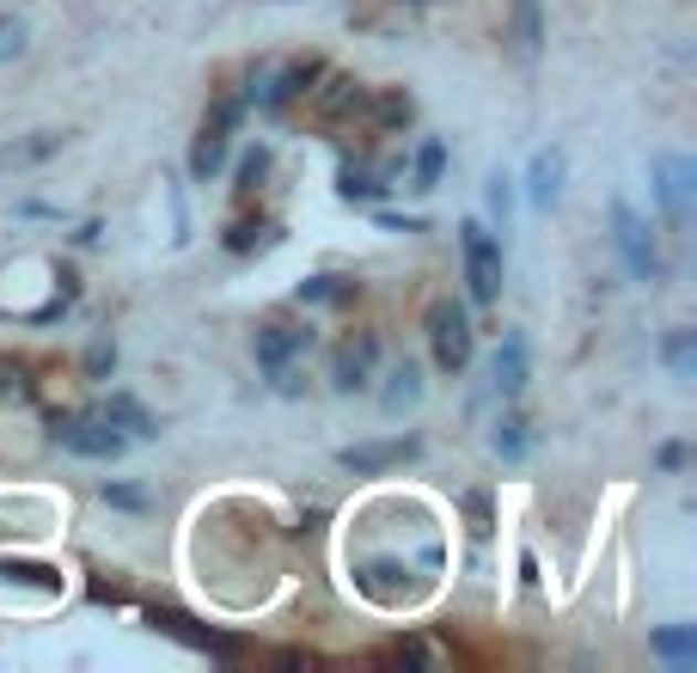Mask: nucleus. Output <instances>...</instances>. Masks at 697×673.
<instances>
[{"label": "nucleus", "instance_id": "2f4dec72", "mask_svg": "<svg viewBox=\"0 0 697 673\" xmlns=\"http://www.w3.org/2000/svg\"><path fill=\"white\" fill-rule=\"evenodd\" d=\"M105 502H117V508L141 515V508H147V490H135V484H105Z\"/></svg>", "mask_w": 697, "mask_h": 673}, {"label": "nucleus", "instance_id": "f257e3e1", "mask_svg": "<svg viewBox=\"0 0 697 673\" xmlns=\"http://www.w3.org/2000/svg\"><path fill=\"white\" fill-rule=\"evenodd\" d=\"M460 257H465V282H472V301L489 306L501 301V233L489 221H460Z\"/></svg>", "mask_w": 697, "mask_h": 673}, {"label": "nucleus", "instance_id": "aec40b11", "mask_svg": "<svg viewBox=\"0 0 697 673\" xmlns=\"http://www.w3.org/2000/svg\"><path fill=\"white\" fill-rule=\"evenodd\" d=\"M661 361L673 368V380L679 386H691L697 380V330H667V344H661Z\"/></svg>", "mask_w": 697, "mask_h": 673}, {"label": "nucleus", "instance_id": "f3484780", "mask_svg": "<svg viewBox=\"0 0 697 673\" xmlns=\"http://www.w3.org/2000/svg\"><path fill=\"white\" fill-rule=\"evenodd\" d=\"M508 38H514V55H539L545 50V7L539 0H514L508 7Z\"/></svg>", "mask_w": 697, "mask_h": 673}, {"label": "nucleus", "instance_id": "f704fd0d", "mask_svg": "<svg viewBox=\"0 0 697 673\" xmlns=\"http://www.w3.org/2000/svg\"><path fill=\"white\" fill-rule=\"evenodd\" d=\"M655 465H661V472H685V448H679V441H667V448L655 453Z\"/></svg>", "mask_w": 697, "mask_h": 673}, {"label": "nucleus", "instance_id": "cd10ccee", "mask_svg": "<svg viewBox=\"0 0 697 673\" xmlns=\"http://www.w3.org/2000/svg\"><path fill=\"white\" fill-rule=\"evenodd\" d=\"M0 576L7 581H38V588H62V576H55V569H43V564H0Z\"/></svg>", "mask_w": 697, "mask_h": 673}, {"label": "nucleus", "instance_id": "f03ea898", "mask_svg": "<svg viewBox=\"0 0 697 673\" xmlns=\"http://www.w3.org/2000/svg\"><path fill=\"white\" fill-rule=\"evenodd\" d=\"M318 74H325V62L318 55H300V62L276 67V74H257V86L245 93V105H257L264 117H282V111L294 105V98H306L318 86Z\"/></svg>", "mask_w": 697, "mask_h": 673}, {"label": "nucleus", "instance_id": "dca6fc26", "mask_svg": "<svg viewBox=\"0 0 697 673\" xmlns=\"http://www.w3.org/2000/svg\"><path fill=\"white\" fill-rule=\"evenodd\" d=\"M226 147H233V129H221V123H202L197 147H190V178H197V185L221 178V166H226Z\"/></svg>", "mask_w": 697, "mask_h": 673}, {"label": "nucleus", "instance_id": "b1692460", "mask_svg": "<svg viewBox=\"0 0 697 673\" xmlns=\"http://www.w3.org/2000/svg\"><path fill=\"white\" fill-rule=\"evenodd\" d=\"M264 178H270V147H251V154L239 159V185H233V197H239V202H251L257 190H264Z\"/></svg>", "mask_w": 697, "mask_h": 673}, {"label": "nucleus", "instance_id": "4be33fe9", "mask_svg": "<svg viewBox=\"0 0 697 673\" xmlns=\"http://www.w3.org/2000/svg\"><path fill=\"white\" fill-rule=\"evenodd\" d=\"M489 448H496L508 465H514V460H527V448H532V435H527V417H514V410H508V417L496 423V435H489Z\"/></svg>", "mask_w": 697, "mask_h": 673}, {"label": "nucleus", "instance_id": "20e7f679", "mask_svg": "<svg viewBox=\"0 0 697 673\" xmlns=\"http://www.w3.org/2000/svg\"><path fill=\"white\" fill-rule=\"evenodd\" d=\"M429 344H434L441 374H460L465 361H472V318H465L460 301H434L429 306Z\"/></svg>", "mask_w": 697, "mask_h": 673}, {"label": "nucleus", "instance_id": "9d476101", "mask_svg": "<svg viewBox=\"0 0 697 673\" xmlns=\"http://www.w3.org/2000/svg\"><path fill=\"white\" fill-rule=\"evenodd\" d=\"M154 624L166 637H178V643H190L197 655H214V661H239V655H245V643H233V637H221V631H209V624L184 619V612H154Z\"/></svg>", "mask_w": 697, "mask_h": 673}, {"label": "nucleus", "instance_id": "9b49d317", "mask_svg": "<svg viewBox=\"0 0 697 673\" xmlns=\"http://www.w3.org/2000/svg\"><path fill=\"white\" fill-rule=\"evenodd\" d=\"M251 349H257V368H288V361H300L306 349H313V325H264L257 337H251Z\"/></svg>", "mask_w": 697, "mask_h": 673}, {"label": "nucleus", "instance_id": "f8f14e48", "mask_svg": "<svg viewBox=\"0 0 697 673\" xmlns=\"http://www.w3.org/2000/svg\"><path fill=\"white\" fill-rule=\"evenodd\" d=\"M361 117H368V129H380V135H404L410 117H416V98H410L404 86H386V93L361 98Z\"/></svg>", "mask_w": 697, "mask_h": 673}, {"label": "nucleus", "instance_id": "7c9ffc66", "mask_svg": "<svg viewBox=\"0 0 697 673\" xmlns=\"http://www.w3.org/2000/svg\"><path fill=\"white\" fill-rule=\"evenodd\" d=\"M110 368H117V344H93L86 349V374H93V380H110Z\"/></svg>", "mask_w": 697, "mask_h": 673}, {"label": "nucleus", "instance_id": "0eeeda50", "mask_svg": "<svg viewBox=\"0 0 697 673\" xmlns=\"http://www.w3.org/2000/svg\"><path fill=\"white\" fill-rule=\"evenodd\" d=\"M416 453H422V441H416V435L356 441V448H342V453H337V465H342V472H356V477H380V472H392V465H410Z\"/></svg>", "mask_w": 697, "mask_h": 673}, {"label": "nucleus", "instance_id": "c756f323", "mask_svg": "<svg viewBox=\"0 0 697 673\" xmlns=\"http://www.w3.org/2000/svg\"><path fill=\"white\" fill-rule=\"evenodd\" d=\"M465 520H472V539H489V490L465 496Z\"/></svg>", "mask_w": 697, "mask_h": 673}, {"label": "nucleus", "instance_id": "2eb2a0df", "mask_svg": "<svg viewBox=\"0 0 697 673\" xmlns=\"http://www.w3.org/2000/svg\"><path fill=\"white\" fill-rule=\"evenodd\" d=\"M496 392L501 398H520L527 392V380H532V361H527V337H520V330H508V337H501V349H496Z\"/></svg>", "mask_w": 697, "mask_h": 673}, {"label": "nucleus", "instance_id": "7ed1b4c3", "mask_svg": "<svg viewBox=\"0 0 697 673\" xmlns=\"http://www.w3.org/2000/svg\"><path fill=\"white\" fill-rule=\"evenodd\" d=\"M612 245H619L624 270H631L636 282H655V276H661L655 233H648V221H643V214H636L624 197H612Z\"/></svg>", "mask_w": 697, "mask_h": 673}, {"label": "nucleus", "instance_id": "a211bd4d", "mask_svg": "<svg viewBox=\"0 0 697 673\" xmlns=\"http://www.w3.org/2000/svg\"><path fill=\"white\" fill-rule=\"evenodd\" d=\"M361 294L356 276H306L300 288H294V301L300 306H349Z\"/></svg>", "mask_w": 697, "mask_h": 673}, {"label": "nucleus", "instance_id": "4468645a", "mask_svg": "<svg viewBox=\"0 0 697 673\" xmlns=\"http://www.w3.org/2000/svg\"><path fill=\"white\" fill-rule=\"evenodd\" d=\"M98 417H105L110 429H123L129 441H154L159 435V423H154V410L141 404L135 392H110L105 404H98Z\"/></svg>", "mask_w": 697, "mask_h": 673}, {"label": "nucleus", "instance_id": "c85d7f7f", "mask_svg": "<svg viewBox=\"0 0 697 673\" xmlns=\"http://www.w3.org/2000/svg\"><path fill=\"white\" fill-rule=\"evenodd\" d=\"M13 55H25V19L0 13V62H13Z\"/></svg>", "mask_w": 697, "mask_h": 673}, {"label": "nucleus", "instance_id": "6e6552de", "mask_svg": "<svg viewBox=\"0 0 697 673\" xmlns=\"http://www.w3.org/2000/svg\"><path fill=\"white\" fill-rule=\"evenodd\" d=\"M373 368H380V337H373V330H356V337H342L337 356H330V386H337V392H361V386L373 380Z\"/></svg>", "mask_w": 697, "mask_h": 673}, {"label": "nucleus", "instance_id": "72a5a7b5", "mask_svg": "<svg viewBox=\"0 0 697 673\" xmlns=\"http://www.w3.org/2000/svg\"><path fill=\"white\" fill-rule=\"evenodd\" d=\"M257 245V221H233L226 227V251H251Z\"/></svg>", "mask_w": 697, "mask_h": 673}, {"label": "nucleus", "instance_id": "423d86ee", "mask_svg": "<svg viewBox=\"0 0 697 673\" xmlns=\"http://www.w3.org/2000/svg\"><path fill=\"white\" fill-rule=\"evenodd\" d=\"M691 190H697V159L655 154V197H661V214H667L673 227H685V214H691Z\"/></svg>", "mask_w": 697, "mask_h": 673}, {"label": "nucleus", "instance_id": "5701e85b", "mask_svg": "<svg viewBox=\"0 0 697 673\" xmlns=\"http://www.w3.org/2000/svg\"><path fill=\"white\" fill-rule=\"evenodd\" d=\"M337 197L342 202H380L386 185L373 172H361V166H342V172H337Z\"/></svg>", "mask_w": 697, "mask_h": 673}, {"label": "nucleus", "instance_id": "393cba45", "mask_svg": "<svg viewBox=\"0 0 697 673\" xmlns=\"http://www.w3.org/2000/svg\"><path fill=\"white\" fill-rule=\"evenodd\" d=\"M55 147H62V135H38V141H25V147H0V166H25V159L55 154Z\"/></svg>", "mask_w": 697, "mask_h": 673}, {"label": "nucleus", "instance_id": "39448f33", "mask_svg": "<svg viewBox=\"0 0 697 673\" xmlns=\"http://www.w3.org/2000/svg\"><path fill=\"white\" fill-rule=\"evenodd\" d=\"M55 441H62L67 453H80V460H123L129 453V435L123 429H110L105 417H55Z\"/></svg>", "mask_w": 697, "mask_h": 673}, {"label": "nucleus", "instance_id": "1a4fd4ad", "mask_svg": "<svg viewBox=\"0 0 697 673\" xmlns=\"http://www.w3.org/2000/svg\"><path fill=\"white\" fill-rule=\"evenodd\" d=\"M318 80H325V86H313V93H306V98H313V117L318 123H349V117H361V98H368V86H361L356 74H330V67H325Z\"/></svg>", "mask_w": 697, "mask_h": 673}, {"label": "nucleus", "instance_id": "412c9836", "mask_svg": "<svg viewBox=\"0 0 697 673\" xmlns=\"http://www.w3.org/2000/svg\"><path fill=\"white\" fill-rule=\"evenodd\" d=\"M416 398H422V368H416V361H398V368H392V386L380 392V404L398 417V410H410Z\"/></svg>", "mask_w": 697, "mask_h": 673}, {"label": "nucleus", "instance_id": "c9c22d12", "mask_svg": "<svg viewBox=\"0 0 697 673\" xmlns=\"http://www.w3.org/2000/svg\"><path fill=\"white\" fill-rule=\"evenodd\" d=\"M398 7H429V0H398Z\"/></svg>", "mask_w": 697, "mask_h": 673}, {"label": "nucleus", "instance_id": "473e14b6", "mask_svg": "<svg viewBox=\"0 0 697 673\" xmlns=\"http://www.w3.org/2000/svg\"><path fill=\"white\" fill-rule=\"evenodd\" d=\"M373 221L392 227V233H422V227H429V221H416V214H392V209H373Z\"/></svg>", "mask_w": 697, "mask_h": 673}, {"label": "nucleus", "instance_id": "6ab92c4d", "mask_svg": "<svg viewBox=\"0 0 697 673\" xmlns=\"http://www.w3.org/2000/svg\"><path fill=\"white\" fill-rule=\"evenodd\" d=\"M441 178H447V141H434V135H429V141L416 147V159H410V190H422V197H429Z\"/></svg>", "mask_w": 697, "mask_h": 673}, {"label": "nucleus", "instance_id": "bb28decb", "mask_svg": "<svg viewBox=\"0 0 697 673\" xmlns=\"http://www.w3.org/2000/svg\"><path fill=\"white\" fill-rule=\"evenodd\" d=\"M489 214H496V227L508 233V214H514V178H489Z\"/></svg>", "mask_w": 697, "mask_h": 673}, {"label": "nucleus", "instance_id": "a878e982", "mask_svg": "<svg viewBox=\"0 0 697 673\" xmlns=\"http://www.w3.org/2000/svg\"><path fill=\"white\" fill-rule=\"evenodd\" d=\"M655 655L691 661V655H697V631H661V637H655Z\"/></svg>", "mask_w": 697, "mask_h": 673}, {"label": "nucleus", "instance_id": "ddd939ff", "mask_svg": "<svg viewBox=\"0 0 697 673\" xmlns=\"http://www.w3.org/2000/svg\"><path fill=\"white\" fill-rule=\"evenodd\" d=\"M563 172H569L563 147H539V154H532V166H527V202L532 209H551L557 190H563Z\"/></svg>", "mask_w": 697, "mask_h": 673}]
</instances>
